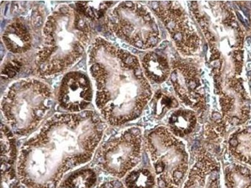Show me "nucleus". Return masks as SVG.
Wrapping results in <instances>:
<instances>
[{
  "instance_id": "1",
  "label": "nucleus",
  "mask_w": 251,
  "mask_h": 188,
  "mask_svg": "<svg viewBox=\"0 0 251 188\" xmlns=\"http://www.w3.org/2000/svg\"><path fill=\"white\" fill-rule=\"evenodd\" d=\"M106 125L91 112L57 115L19 151L16 170L27 188H57L67 174L96 154Z\"/></svg>"
},
{
  "instance_id": "2",
  "label": "nucleus",
  "mask_w": 251,
  "mask_h": 188,
  "mask_svg": "<svg viewBox=\"0 0 251 188\" xmlns=\"http://www.w3.org/2000/svg\"><path fill=\"white\" fill-rule=\"evenodd\" d=\"M146 147L158 188H180L189 171V156L183 142L160 127L148 136Z\"/></svg>"
},
{
  "instance_id": "3",
  "label": "nucleus",
  "mask_w": 251,
  "mask_h": 188,
  "mask_svg": "<svg viewBox=\"0 0 251 188\" xmlns=\"http://www.w3.org/2000/svg\"><path fill=\"white\" fill-rule=\"evenodd\" d=\"M100 169L114 178L123 179L141 162L142 139L140 130L131 128L102 144L96 154Z\"/></svg>"
},
{
  "instance_id": "4",
  "label": "nucleus",
  "mask_w": 251,
  "mask_h": 188,
  "mask_svg": "<svg viewBox=\"0 0 251 188\" xmlns=\"http://www.w3.org/2000/svg\"><path fill=\"white\" fill-rule=\"evenodd\" d=\"M181 188H221V163L207 150H199Z\"/></svg>"
},
{
  "instance_id": "5",
  "label": "nucleus",
  "mask_w": 251,
  "mask_h": 188,
  "mask_svg": "<svg viewBox=\"0 0 251 188\" xmlns=\"http://www.w3.org/2000/svg\"><path fill=\"white\" fill-rule=\"evenodd\" d=\"M228 153L240 164L251 167V126L237 130L228 142Z\"/></svg>"
},
{
  "instance_id": "6",
  "label": "nucleus",
  "mask_w": 251,
  "mask_h": 188,
  "mask_svg": "<svg viewBox=\"0 0 251 188\" xmlns=\"http://www.w3.org/2000/svg\"><path fill=\"white\" fill-rule=\"evenodd\" d=\"M225 188H251V167L232 163L224 169Z\"/></svg>"
},
{
  "instance_id": "7",
  "label": "nucleus",
  "mask_w": 251,
  "mask_h": 188,
  "mask_svg": "<svg viewBox=\"0 0 251 188\" xmlns=\"http://www.w3.org/2000/svg\"><path fill=\"white\" fill-rule=\"evenodd\" d=\"M97 173L93 168L75 170L60 183L57 188H95Z\"/></svg>"
},
{
  "instance_id": "8",
  "label": "nucleus",
  "mask_w": 251,
  "mask_h": 188,
  "mask_svg": "<svg viewBox=\"0 0 251 188\" xmlns=\"http://www.w3.org/2000/svg\"><path fill=\"white\" fill-rule=\"evenodd\" d=\"M1 131V167L16 166L19 151L12 130L2 123Z\"/></svg>"
},
{
  "instance_id": "9",
  "label": "nucleus",
  "mask_w": 251,
  "mask_h": 188,
  "mask_svg": "<svg viewBox=\"0 0 251 188\" xmlns=\"http://www.w3.org/2000/svg\"><path fill=\"white\" fill-rule=\"evenodd\" d=\"M125 178L126 188H154L156 184L154 173L145 167L134 168Z\"/></svg>"
},
{
  "instance_id": "10",
  "label": "nucleus",
  "mask_w": 251,
  "mask_h": 188,
  "mask_svg": "<svg viewBox=\"0 0 251 188\" xmlns=\"http://www.w3.org/2000/svg\"><path fill=\"white\" fill-rule=\"evenodd\" d=\"M21 185L16 166L2 167L1 188H20Z\"/></svg>"
},
{
  "instance_id": "11",
  "label": "nucleus",
  "mask_w": 251,
  "mask_h": 188,
  "mask_svg": "<svg viewBox=\"0 0 251 188\" xmlns=\"http://www.w3.org/2000/svg\"><path fill=\"white\" fill-rule=\"evenodd\" d=\"M98 188H126L124 183L118 179L104 181L101 185L99 186Z\"/></svg>"
},
{
  "instance_id": "12",
  "label": "nucleus",
  "mask_w": 251,
  "mask_h": 188,
  "mask_svg": "<svg viewBox=\"0 0 251 188\" xmlns=\"http://www.w3.org/2000/svg\"><path fill=\"white\" fill-rule=\"evenodd\" d=\"M167 42H163L162 44L160 45L161 48H165L167 46Z\"/></svg>"
},
{
  "instance_id": "13",
  "label": "nucleus",
  "mask_w": 251,
  "mask_h": 188,
  "mask_svg": "<svg viewBox=\"0 0 251 188\" xmlns=\"http://www.w3.org/2000/svg\"><path fill=\"white\" fill-rule=\"evenodd\" d=\"M129 50L130 51H131L132 52L134 53L138 52V51L136 50V49L132 48V47H129Z\"/></svg>"
},
{
  "instance_id": "14",
  "label": "nucleus",
  "mask_w": 251,
  "mask_h": 188,
  "mask_svg": "<svg viewBox=\"0 0 251 188\" xmlns=\"http://www.w3.org/2000/svg\"><path fill=\"white\" fill-rule=\"evenodd\" d=\"M172 80H173V81H176V73H173L172 74Z\"/></svg>"
},
{
  "instance_id": "15",
  "label": "nucleus",
  "mask_w": 251,
  "mask_h": 188,
  "mask_svg": "<svg viewBox=\"0 0 251 188\" xmlns=\"http://www.w3.org/2000/svg\"><path fill=\"white\" fill-rule=\"evenodd\" d=\"M237 16H238L239 19L240 20H241V21L242 22H244V20H243V18H242L241 15L239 14V12H237Z\"/></svg>"
},
{
  "instance_id": "16",
  "label": "nucleus",
  "mask_w": 251,
  "mask_h": 188,
  "mask_svg": "<svg viewBox=\"0 0 251 188\" xmlns=\"http://www.w3.org/2000/svg\"><path fill=\"white\" fill-rule=\"evenodd\" d=\"M84 66V62H80L79 64H78V66L80 67V68H82L83 66Z\"/></svg>"
},
{
  "instance_id": "17",
  "label": "nucleus",
  "mask_w": 251,
  "mask_h": 188,
  "mask_svg": "<svg viewBox=\"0 0 251 188\" xmlns=\"http://www.w3.org/2000/svg\"><path fill=\"white\" fill-rule=\"evenodd\" d=\"M153 29L155 31H158V29H157V26L155 24H153Z\"/></svg>"
},
{
  "instance_id": "18",
  "label": "nucleus",
  "mask_w": 251,
  "mask_h": 188,
  "mask_svg": "<svg viewBox=\"0 0 251 188\" xmlns=\"http://www.w3.org/2000/svg\"><path fill=\"white\" fill-rule=\"evenodd\" d=\"M248 75L250 76V77H251V71H250V72L248 73ZM250 85L251 88V80H250Z\"/></svg>"
},
{
  "instance_id": "19",
  "label": "nucleus",
  "mask_w": 251,
  "mask_h": 188,
  "mask_svg": "<svg viewBox=\"0 0 251 188\" xmlns=\"http://www.w3.org/2000/svg\"><path fill=\"white\" fill-rule=\"evenodd\" d=\"M203 51H205V52H206V51H207V46H205L203 47Z\"/></svg>"
},
{
  "instance_id": "20",
  "label": "nucleus",
  "mask_w": 251,
  "mask_h": 188,
  "mask_svg": "<svg viewBox=\"0 0 251 188\" xmlns=\"http://www.w3.org/2000/svg\"><path fill=\"white\" fill-rule=\"evenodd\" d=\"M157 5H158V4L156 3L155 2H154V3H153V6L154 8H157Z\"/></svg>"
},
{
  "instance_id": "21",
  "label": "nucleus",
  "mask_w": 251,
  "mask_h": 188,
  "mask_svg": "<svg viewBox=\"0 0 251 188\" xmlns=\"http://www.w3.org/2000/svg\"><path fill=\"white\" fill-rule=\"evenodd\" d=\"M122 47H124V48H127V47H129V46H127V45L125 44H123L122 45Z\"/></svg>"
},
{
  "instance_id": "22",
  "label": "nucleus",
  "mask_w": 251,
  "mask_h": 188,
  "mask_svg": "<svg viewBox=\"0 0 251 188\" xmlns=\"http://www.w3.org/2000/svg\"><path fill=\"white\" fill-rule=\"evenodd\" d=\"M170 92H172L173 91V89L172 88H170Z\"/></svg>"
}]
</instances>
